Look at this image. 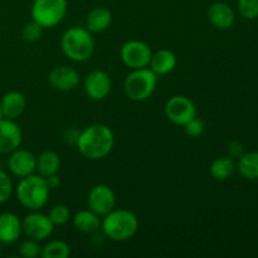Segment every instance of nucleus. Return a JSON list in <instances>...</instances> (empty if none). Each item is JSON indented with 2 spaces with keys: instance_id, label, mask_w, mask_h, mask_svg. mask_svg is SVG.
<instances>
[{
  "instance_id": "4",
  "label": "nucleus",
  "mask_w": 258,
  "mask_h": 258,
  "mask_svg": "<svg viewBox=\"0 0 258 258\" xmlns=\"http://www.w3.org/2000/svg\"><path fill=\"white\" fill-rule=\"evenodd\" d=\"M50 189L45 178L39 174H32L20 178L15 188V196L20 206L29 211H39L48 203Z\"/></svg>"
},
{
  "instance_id": "6",
  "label": "nucleus",
  "mask_w": 258,
  "mask_h": 258,
  "mask_svg": "<svg viewBox=\"0 0 258 258\" xmlns=\"http://www.w3.org/2000/svg\"><path fill=\"white\" fill-rule=\"evenodd\" d=\"M67 0H34L32 5V20L43 29L54 28L67 14Z\"/></svg>"
},
{
  "instance_id": "12",
  "label": "nucleus",
  "mask_w": 258,
  "mask_h": 258,
  "mask_svg": "<svg viewBox=\"0 0 258 258\" xmlns=\"http://www.w3.org/2000/svg\"><path fill=\"white\" fill-rule=\"evenodd\" d=\"M111 78L106 71L95 70L91 73H88L87 77L85 78L83 88L85 92L91 100L102 101L105 100L111 92Z\"/></svg>"
},
{
  "instance_id": "20",
  "label": "nucleus",
  "mask_w": 258,
  "mask_h": 258,
  "mask_svg": "<svg viewBox=\"0 0 258 258\" xmlns=\"http://www.w3.org/2000/svg\"><path fill=\"white\" fill-rule=\"evenodd\" d=\"M112 23V13L110 9L103 7H97L91 10L86 19V28L91 33H101L108 29Z\"/></svg>"
},
{
  "instance_id": "24",
  "label": "nucleus",
  "mask_w": 258,
  "mask_h": 258,
  "mask_svg": "<svg viewBox=\"0 0 258 258\" xmlns=\"http://www.w3.org/2000/svg\"><path fill=\"white\" fill-rule=\"evenodd\" d=\"M71 247L62 239H52L42 247L40 257L43 258H68Z\"/></svg>"
},
{
  "instance_id": "19",
  "label": "nucleus",
  "mask_w": 258,
  "mask_h": 258,
  "mask_svg": "<svg viewBox=\"0 0 258 258\" xmlns=\"http://www.w3.org/2000/svg\"><path fill=\"white\" fill-rule=\"evenodd\" d=\"M73 227L78 232L85 234H92L101 228V217L91 209L80 211L73 216Z\"/></svg>"
},
{
  "instance_id": "17",
  "label": "nucleus",
  "mask_w": 258,
  "mask_h": 258,
  "mask_svg": "<svg viewBox=\"0 0 258 258\" xmlns=\"http://www.w3.org/2000/svg\"><path fill=\"white\" fill-rule=\"evenodd\" d=\"M0 106H2L5 118L17 120L24 113L25 108H27V100L23 93L18 92V91H9L3 96Z\"/></svg>"
},
{
  "instance_id": "15",
  "label": "nucleus",
  "mask_w": 258,
  "mask_h": 258,
  "mask_svg": "<svg viewBox=\"0 0 258 258\" xmlns=\"http://www.w3.org/2000/svg\"><path fill=\"white\" fill-rule=\"evenodd\" d=\"M22 221L12 212L0 213V243L13 244L22 236Z\"/></svg>"
},
{
  "instance_id": "34",
  "label": "nucleus",
  "mask_w": 258,
  "mask_h": 258,
  "mask_svg": "<svg viewBox=\"0 0 258 258\" xmlns=\"http://www.w3.org/2000/svg\"><path fill=\"white\" fill-rule=\"evenodd\" d=\"M0 85H2V76H0Z\"/></svg>"
},
{
  "instance_id": "21",
  "label": "nucleus",
  "mask_w": 258,
  "mask_h": 258,
  "mask_svg": "<svg viewBox=\"0 0 258 258\" xmlns=\"http://www.w3.org/2000/svg\"><path fill=\"white\" fill-rule=\"evenodd\" d=\"M60 164H62L60 156L55 151L45 150L39 156H37V169H35V171L39 175H42L43 178H47V176L57 174L59 171Z\"/></svg>"
},
{
  "instance_id": "28",
  "label": "nucleus",
  "mask_w": 258,
  "mask_h": 258,
  "mask_svg": "<svg viewBox=\"0 0 258 258\" xmlns=\"http://www.w3.org/2000/svg\"><path fill=\"white\" fill-rule=\"evenodd\" d=\"M238 12L244 19H257L258 0H238Z\"/></svg>"
},
{
  "instance_id": "33",
  "label": "nucleus",
  "mask_w": 258,
  "mask_h": 258,
  "mask_svg": "<svg viewBox=\"0 0 258 258\" xmlns=\"http://www.w3.org/2000/svg\"><path fill=\"white\" fill-rule=\"evenodd\" d=\"M4 117V113H3V110H2V106H0V120H3Z\"/></svg>"
},
{
  "instance_id": "23",
  "label": "nucleus",
  "mask_w": 258,
  "mask_h": 258,
  "mask_svg": "<svg viewBox=\"0 0 258 258\" xmlns=\"http://www.w3.org/2000/svg\"><path fill=\"white\" fill-rule=\"evenodd\" d=\"M237 169L243 178L248 180L258 179V151L243 153L238 158Z\"/></svg>"
},
{
  "instance_id": "27",
  "label": "nucleus",
  "mask_w": 258,
  "mask_h": 258,
  "mask_svg": "<svg viewBox=\"0 0 258 258\" xmlns=\"http://www.w3.org/2000/svg\"><path fill=\"white\" fill-rule=\"evenodd\" d=\"M43 34V27H40L37 22L32 20V22L27 23V24L23 27L22 35L23 39L28 43H34L42 38Z\"/></svg>"
},
{
  "instance_id": "25",
  "label": "nucleus",
  "mask_w": 258,
  "mask_h": 258,
  "mask_svg": "<svg viewBox=\"0 0 258 258\" xmlns=\"http://www.w3.org/2000/svg\"><path fill=\"white\" fill-rule=\"evenodd\" d=\"M48 217L54 226H63V224L68 223V221L71 219V211L64 204H58L50 209Z\"/></svg>"
},
{
  "instance_id": "2",
  "label": "nucleus",
  "mask_w": 258,
  "mask_h": 258,
  "mask_svg": "<svg viewBox=\"0 0 258 258\" xmlns=\"http://www.w3.org/2000/svg\"><path fill=\"white\" fill-rule=\"evenodd\" d=\"M101 229L111 241H128L138 232L139 218L128 209H112L101 219Z\"/></svg>"
},
{
  "instance_id": "11",
  "label": "nucleus",
  "mask_w": 258,
  "mask_h": 258,
  "mask_svg": "<svg viewBox=\"0 0 258 258\" xmlns=\"http://www.w3.org/2000/svg\"><path fill=\"white\" fill-rule=\"evenodd\" d=\"M8 169L13 175L18 178H25L35 173L37 169V156L27 149H19L9 154Z\"/></svg>"
},
{
  "instance_id": "32",
  "label": "nucleus",
  "mask_w": 258,
  "mask_h": 258,
  "mask_svg": "<svg viewBox=\"0 0 258 258\" xmlns=\"http://www.w3.org/2000/svg\"><path fill=\"white\" fill-rule=\"evenodd\" d=\"M45 181H47V184H48V186H49L50 190H52V189H57L58 186L60 185V178H59V175H58V173L47 176V178H45Z\"/></svg>"
},
{
  "instance_id": "31",
  "label": "nucleus",
  "mask_w": 258,
  "mask_h": 258,
  "mask_svg": "<svg viewBox=\"0 0 258 258\" xmlns=\"http://www.w3.org/2000/svg\"><path fill=\"white\" fill-rule=\"evenodd\" d=\"M227 150H228V156H231L233 159H238L244 153L243 144L239 143V141H231L228 144Z\"/></svg>"
},
{
  "instance_id": "1",
  "label": "nucleus",
  "mask_w": 258,
  "mask_h": 258,
  "mask_svg": "<svg viewBox=\"0 0 258 258\" xmlns=\"http://www.w3.org/2000/svg\"><path fill=\"white\" fill-rule=\"evenodd\" d=\"M115 145L112 130L103 123H93L78 134L76 146L81 155L90 160L106 158Z\"/></svg>"
},
{
  "instance_id": "30",
  "label": "nucleus",
  "mask_w": 258,
  "mask_h": 258,
  "mask_svg": "<svg viewBox=\"0 0 258 258\" xmlns=\"http://www.w3.org/2000/svg\"><path fill=\"white\" fill-rule=\"evenodd\" d=\"M183 127L184 133H185L189 138H199V136L204 133V130H206V125H204L203 120L197 117V116L194 118H191L190 121H188Z\"/></svg>"
},
{
  "instance_id": "9",
  "label": "nucleus",
  "mask_w": 258,
  "mask_h": 258,
  "mask_svg": "<svg viewBox=\"0 0 258 258\" xmlns=\"http://www.w3.org/2000/svg\"><path fill=\"white\" fill-rule=\"evenodd\" d=\"M165 116L174 125L184 126L197 116V107L193 101L185 96L176 95L165 103Z\"/></svg>"
},
{
  "instance_id": "8",
  "label": "nucleus",
  "mask_w": 258,
  "mask_h": 258,
  "mask_svg": "<svg viewBox=\"0 0 258 258\" xmlns=\"http://www.w3.org/2000/svg\"><path fill=\"white\" fill-rule=\"evenodd\" d=\"M54 224L52 223L49 217L39 211H32L27 214L22 221L23 233L28 238L35 239L38 242L45 241L54 231Z\"/></svg>"
},
{
  "instance_id": "16",
  "label": "nucleus",
  "mask_w": 258,
  "mask_h": 258,
  "mask_svg": "<svg viewBox=\"0 0 258 258\" xmlns=\"http://www.w3.org/2000/svg\"><path fill=\"white\" fill-rule=\"evenodd\" d=\"M207 15H208L209 23L214 28L221 30L229 29V28L233 27L234 22H236V15H234L233 9L228 4L222 2L213 3L209 7Z\"/></svg>"
},
{
  "instance_id": "18",
  "label": "nucleus",
  "mask_w": 258,
  "mask_h": 258,
  "mask_svg": "<svg viewBox=\"0 0 258 258\" xmlns=\"http://www.w3.org/2000/svg\"><path fill=\"white\" fill-rule=\"evenodd\" d=\"M176 63H178V59H176L175 53L171 52L170 49L163 48L153 53L149 67L158 76H164L173 72L176 67Z\"/></svg>"
},
{
  "instance_id": "5",
  "label": "nucleus",
  "mask_w": 258,
  "mask_h": 258,
  "mask_svg": "<svg viewBox=\"0 0 258 258\" xmlns=\"http://www.w3.org/2000/svg\"><path fill=\"white\" fill-rule=\"evenodd\" d=\"M158 85V75L149 67L133 70L123 81L126 97L135 102H143L153 96Z\"/></svg>"
},
{
  "instance_id": "22",
  "label": "nucleus",
  "mask_w": 258,
  "mask_h": 258,
  "mask_svg": "<svg viewBox=\"0 0 258 258\" xmlns=\"http://www.w3.org/2000/svg\"><path fill=\"white\" fill-rule=\"evenodd\" d=\"M237 168V164L234 163V159L231 156H219L216 160L212 161L211 168H209V173H211L212 178L216 180L223 181L231 178L234 174Z\"/></svg>"
},
{
  "instance_id": "26",
  "label": "nucleus",
  "mask_w": 258,
  "mask_h": 258,
  "mask_svg": "<svg viewBox=\"0 0 258 258\" xmlns=\"http://www.w3.org/2000/svg\"><path fill=\"white\" fill-rule=\"evenodd\" d=\"M18 252L23 258H37L42 253V247L39 246L38 241L28 238L19 244Z\"/></svg>"
},
{
  "instance_id": "10",
  "label": "nucleus",
  "mask_w": 258,
  "mask_h": 258,
  "mask_svg": "<svg viewBox=\"0 0 258 258\" xmlns=\"http://www.w3.org/2000/svg\"><path fill=\"white\" fill-rule=\"evenodd\" d=\"M88 209L95 212L102 218L116 207V194L106 184H97L90 190L87 196Z\"/></svg>"
},
{
  "instance_id": "7",
  "label": "nucleus",
  "mask_w": 258,
  "mask_h": 258,
  "mask_svg": "<svg viewBox=\"0 0 258 258\" xmlns=\"http://www.w3.org/2000/svg\"><path fill=\"white\" fill-rule=\"evenodd\" d=\"M153 50L141 40H128L123 43L120 49V58L126 67L131 70L149 67Z\"/></svg>"
},
{
  "instance_id": "13",
  "label": "nucleus",
  "mask_w": 258,
  "mask_h": 258,
  "mask_svg": "<svg viewBox=\"0 0 258 258\" xmlns=\"http://www.w3.org/2000/svg\"><path fill=\"white\" fill-rule=\"evenodd\" d=\"M22 141V128L15 122V120H0V155H7L17 150Z\"/></svg>"
},
{
  "instance_id": "29",
  "label": "nucleus",
  "mask_w": 258,
  "mask_h": 258,
  "mask_svg": "<svg viewBox=\"0 0 258 258\" xmlns=\"http://www.w3.org/2000/svg\"><path fill=\"white\" fill-rule=\"evenodd\" d=\"M13 181L10 176L0 169V204L9 201L13 194Z\"/></svg>"
},
{
  "instance_id": "14",
  "label": "nucleus",
  "mask_w": 258,
  "mask_h": 258,
  "mask_svg": "<svg viewBox=\"0 0 258 258\" xmlns=\"http://www.w3.org/2000/svg\"><path fill=\"white\" fill-rule=\"evenodd\" d=\"M48 82L54 90L70 92L76 90L80 83V75L75 68L70 66H57L52 68L48 75Z\"/></svg>"
},
{
  "instance_id": "3",
  "label": "nucleus",
  "mask_w": 258,
  "mask_h": 258,
  "mask_svg": "<svg viewBox=\"0 0 258 258\" xmlns=\"http://www.w3.org/2000/svg\"><path fill=\"white\" fill-rule=\"evenodd\" d=\"M60 49L73 62H86L95 52V39L87 28L71 27L60 38Z\"/></svg>"
}]
</instances>
